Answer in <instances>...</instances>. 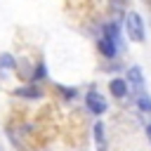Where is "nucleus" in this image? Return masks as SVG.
Wrapping results in <instances>:
<instances>
[{
	"mask_svg": "<svg viewBox=\"0 0 151 151\" xmlns=\"http://www.w3.org/2000/svg\"><path fill=\"white\" fill-rule=\"evenodd\" d=\"M125 33L134 42H144V21H142V17L137 12H130L125 17Z\"/></svg>",
	"mask_w": 151,
	"mask_h": 151,
	"instance_id": "nucleus-1",
	"label": "nucleus"
},
{
	"mask_svg": "<svg viewBox=\"0 0 151 151\" xmlns=\"http://www.w3.org/2000/svg\"><path fill=\"white\" fill-rule=\"evenodd\" d=\"M99 50H101V54L104 57H109V59H113L116 57V52H118V47H116V42L111 40V38H99Z\"/></svg>",
	"mask_w": 151,
	"mask_h": 151,
	"instance_id": "nucleus-3",
	"label": "nucleus"
},
{
	"mask_svg": "<svg viewBox=\"0 0 151 151\" xmlns=\"http://www.w3.org/2000/svg\"><path fill=\"white\" fill-rule=\"evenodd\" d=\"M109 90H111V94H113V97H118V99H120V97H125V94H127V83H125L123 78H113V80L109 83Z\"/></svg>",
	"mask_w": 151,
	"mask_h": 151,
	"instance_id": "nucleus-4",
	"label": "nucleus"
},
{
	"mask_svg": "<svg viewBox=\"0 0 151 151\" xmlns=\"http://www.w3.org/2000/svg\"><path fill=\"white\" fill-rule=\"evenodd\" d=\"M12 68H14V57L12 54H0V76L7 78Z\"/></svg>",
	"mask_w": 151,
	"mask_h": 151,
	"instance_id": "nucleus-5",
	"label": "nucleus"
},
{
	"mask_svg": "<svg viewBox=\"0 0 151 151\" xmlns=\"http://www.w3.org/2000/svg\"><path fill=\"white\" fill-rule=\"evenodd\" d=\"M94 139H97L99 151H104V149H106V142H104V125H101V123L94 125Z\"/></svg>",
	"mask_w": 151,
	"mask_h": 151,
	"instance_id": "nucleus-7",
	"label": "nucleus"
},
{
	"mask_svg": "<svg viewBox=\"0 0 151 151\" xmlns=\"http://www.w3.org/2000/svg\"><path fill=\"white\" fill-rule=\"evenodd\" d=\"M146 137H149V142H151V123L146 125Z\"/></svg>",
	"mask_w": 151,
	"mask_h": 151,
	"instance_id": "nucleus-12",
	"label": "nucleus"
},
{
	"mask_svg": "<svg viewBox=\"0 0 151 151\" xmlns=\"http://www.w3.org/2000/svg\"><path fill=\"white\" fill-rule=\"evenodd\" d=\"M104 35L116 42V40H118V26H116V24H106V26H104Z\"/></svg>",
	"mask_w": 151,
	"mask_h": 151,
	"instance_id": "nucleus-9",
	"label": "nucleus"
},
{
	"mask_svg": "<svg viewBox=\"0 0 151 151\" xmlns=\"http://www.w3.org/2000/svg\"><path fill=\"white\" fill-rule=\"evenodd\" d=\"M85 104H87L90 113H94V116H101V113L106 111V101H104V97H101L99 92H94V90L85 94Z\"/></svg>",
	"mask_w": 151,
	"mask_h": 151,
	"instance_id": "nucleus-2",
	"label": "nucleus"
},
{
	"mask_svg": "<svg viewBox=\"0 0 151 151\" xmlns=\"http://www.w3.org/2000/svg\"><path fill=\"white\" fill-rule=\"evenodd\" d=\"M33 78H35V80H38V78H45V66H42V64L38 66V71H35V76H33Z\"/></svg>",
	"mask_w": 151,
	"mask_h": 151,
	"instance_id": "nucleus-11",
	"label": "nucleus"
},
{
	"mask_svg": "<svg viewBox=\"0 0 151 151\" xmlns=\"http://www.w3.org/2000/svg\"><path fill=\"white\" fill-rule=\"evenodd\" d=\"M127 80L134 83L137 87H142V83H144V78H142V68H139V66H132V68L127 71Z\"/></svg>",
	"mask_w": 151,
	"mask_h": 151,
	"instance_id": "nucleus-6",
	"label": "nucleus"
},
{
	"mask_svg": "<svg viewBox=\"0 0 151 151\" xmlns=\"http://www.w3.org/2000/svg\"><path fill=\"white\" fill-rule=\"evenodd\" d=\"M17 94H21V97H40V90H35V87H21V90H17Z\"/></svg>",
	"mask_w": 151,
	"mask_h": 151,
	"instance_id": "nucleus-10",
	"label": "nucleus"
},
{
	"mask_svg": "<svg viewBox=\"0 0 151 151\" xmlns=\"http://www.w3.org/2000/svg\"><path fill=\"white\" fill-rule=\"evenodd\" d=\"M137 106L142 109V111H146V113H151V99L144 94V92H139L137 94Z\"/></svg>",
	"mask_w": 151,
	"mask_h": 151,
	"instance_id": "nucleus-8",
	"label": "nucleus"
}]
</instances>
